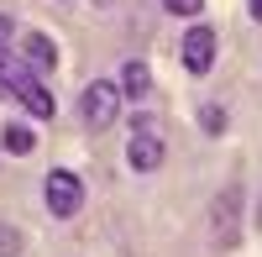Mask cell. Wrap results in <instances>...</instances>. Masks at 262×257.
Returning <instances> with one entry per match:
<instances>
[{"label": "cell", "mask_w": 262, "mask_h": 257, "mask_svg": "<svg viewBox=\"0 0 262 257\" xmlns=\"http://www.w3.org/2000/svg\"><path fill=\"white\" fill-rule=\"evenodd\" d=\"M242 221H247V195L242 184H221L215 189V200L205 210V237L215 252H236L242 247Z\"/></svg>", "instance_id": "6da1fadb"}, {"label": "cell", "mask_w": 262, "mask_h": 257, "mask_svg": "<svg viewBox=\"0 0 262 257\" xmlns=\"http://www.w3.org/2000/svg\"><path fill=\"white\" fill-rule=\"evenodd\" d=\"M121 84L116 79H90L79 90V121L90 126V132H111V126L121 121Z\"/></svg>", "instance_id": "7a4b0ae2"}, {"label": "cell", "mask_w": 262, "mask_h": 257, "mask_svg": "<svg viewBox=\"0 0 262 257\" xmlns=\"http://www.w3.org/2000/svg\"><path fill=\"white\" fill-rule=\"evenodd\" d=\"M42 200H48V210L58 221H74L84 210V179L74 174V168H48V179H42Z\"/></svg>", "instance_id": "3957f363"}, {"label": "cell", "mask_w": 262, "mask_h": 257, "mask_svg": "<svg viewBox=\"0 0 262 257\" xmlns=\"http://www.w3.org/2000/svg\"><path fill=\"white\" fill-rule=\"evenodd\" d=\"M215 53H221V42H215V32L205 27V21H194V27L184 32V42H179V58H184V74H194V79H205V74L215 69Z\"/></svg>", "instance_id": "277c9868"}, {"label": "cell", "mask_w": 262, "mask_h": 257, "mask_svg": "<svg viewBox=\"0 0 262 257\" xmlns=\"http://www.w3.org/2000/svg\"><path fill=\"white\" fill-rule=\"evenodd\" d=\"M163 158H168V147H163L158 132H131V142H126V168L131 174H158Z\"/></svg>", "instance_id": "5b68a950"}, {"label": "cell", "mask_w": 262, "mask_h": 257, "mask_svg": "<svg viewBox=\"0 0 262 257\" xmlns=\"http://www.w3.org/2000/svg\"><path fill=\"white\" fill-rule=\"evenodd\" d=\"M21 63H27L32 74L48 79V74L58 69V48H53V37H48V32H27V37H21Z\"/></svg>", "instance_id": "8992f818"}, {"label": "cell", "mask_w": 262, "mask_h": 257, "mask_svg": "<svg viewBox=\"0 0 262 257\" xmlns=\"http://www.w3.org/2000/svg\"><path fill=\"white\" fill-rule=\"evenodd\" d=\"M116 84H121V95H126V100H147V95H152V69H147L142 58H126Z\"/></svg>", "instance_id": "52a82bcc"}, {"label": "cell", "mask_w": 262, "mask_h": 257, "mask_svg": "<svg viewBox=\"0 0 262 257\" xmlns=\"http://www.w3.org/2000/svg\"><path fill=\"white\" fill-rule=\"evenodd\" d=\"M0 147H6L11 158L37 153V126H32V121H6V132H0Z\"/></svg>", "instance_id": "ba28073f"}, {"label": "cell", "mask_w": 262, "mask_h": 257, "mask_svg": "<svg viewBox=\"0 0 262 257\" xmlns=\"http://www.w3.org/2000/svg\"><path fill=\"white\" fill-rule=\"evenodd\" d=\"M200 132L205 137H221L226 132V105H205V111H200Z\"/></svg>", "instance_id": "9c48e42d"}, {"label": "cell", "mask_w": 262, "mask_h": 257, "mask_svg": "<svg viewBox=\"0 0 262 257\" xmlns=\"http://www.w3.org/2000/svg\"><path fill=\"white\" fill-rule=\"evenodd\" d=\"M163 11H168V16L194 21V16H205V0H163Z\"/></svg>", "instance_id": "30bf717a"}, {"label": "cell", "mask_w": 262, "mask_h": 257, "mask_svg": "<svg viewBox=\"0 0 262 257\" xmlns=\"http://www.w3.org/2000/svg\"><path fill=\"white\" fill-rule=\"evenodd\" d=\"M0 257H21V231L16 226H0Z\"/></svg>", "instance_id": "8fae6325"}, {"label": "cell", "mask_w": 262, "mask_h": 257, "mask_svg": "<svg viewBox=\"0 0 262 257\" xmlns=\"http://www.w3.org/2000/svg\"><path fill=\"white\" fill-rule=\"evenodd\" d=\"M11 37H16V21L0 11V53H11Z\"/></svg>", "instance_id": "7c38bea8"}, {"label": "cell", "mask_w": 262, "mask_h": 257, "mask_svg": "<svg viewBox=\"0 0 262 257\" xmlns=\"http://www.w3.org/2000/svg\"><path fill=\"white\" fill-rule=\"evenodd\" d=\"M247 16H252L257 27H262V0H247Z\"/></svg>", "instance_id": "4fadbf2b"}, {"label": "cell", "mask_w": 262, "mask_h": 257, "mask_svg": "<svg viewBox=\"0 0 262 257\" xmlns=\"http://www.w3.org/2000/svg\"><path fill=\"white\" fill-rule=\"evenodd\" d=\"M95 6H116V0H95Z\"/></svg>", "instance_id": "5bb4252c"}, {"label": "cell", "mask_w": 262, "mask_h": 257, "mask_svg": "<svg viewBox=\"0 0 262 257\" xmlns=\"http://www.w3.org/2000/svg\"><path fill=\"white\" fill-rule=\"evenodd\" d=\"M257 226H262V205H257Z\"/></svg>", "instance_id": "9a60e30c"}]
</instances>
